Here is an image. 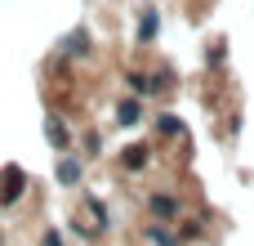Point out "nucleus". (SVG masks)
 I'll return each instance as SVG.
<instances>
[{"label": "nucleus", "instance_id": "f257e3e1", "mask_svg": "<svg viewBox=\"0 0 254 246\" xmlns=\"http://www.w3.org/2000/svg\"><path fill=\"white\" fill-rule=\"evenodd\" d=\"M0 184H4V188H0V202H4V206H13V202H18L22 193H27V175H22L18 166H4Z\"/></svg>", "mask_w": 254, "mask_h": 246}, {"label": "nucleus", "instance_id": "f03ea898", "mask_svg": "<svg viewBox=\"0 0 254 246\" xmlns=\"http://www.w3.org/2000/svg\"><path fill=\"white\" fill-rule=\"evenodd\" d=\"M156 31H161V13L147 4V9L138 13V45H152V40H156Z\"/></svg>", "mask_w": 254, "mask_h": 246}, {"label": "nucleus", "instance_id": "7ed1b4c3", "mask_svg": "<svg viewBox=\"0 0 254 246\" xmlns=\"http://www.w3.org/2000/svg\"><path fill=\"white\" fill-rule=\"evenodd\" d=\"M125 81H129L134 99H152V94H161V81H156V76H147V72H129Z\"/></svg>", "mask_w": 254, "mask_h": 246}, {"label": "nucleus", "instance_id": "20e7f679", "mask_svg": "<svg viewBox=\"0 0 254 246\" xmlns=\"http://www.w3.org/2000/svg\"><path fill=\"white\" fill-rule=\"evenodd\" d=\"M147 211H152L156 220H179V197H170V193H156V197H147Z\"/></svg>", "mask_w": 254, "mask_h": 246}, {"label": "nucleus", "instance_id": "39448f33", "mask_svg": "<svg viewBox=\"0 0 254 246\" xmlns=\"http://www.w3.org/2000/svg\"><path fill=\"white\" fill-rule=\"evenodd\" d=\"M147 161H152V148H147V143H129V148L121 152V166H125V170H143Z\"/></svg>", "mask_w": 254, "mask_h": 246}, {"label": "nucleus", "instance_id": "423d86ee", "mask_svg": "<svg viewBox=\"0 0 254 246\" xmlns=\"http://www.w3.org/2000/svg\"><path fill=\"white\" fill-rule=\"evenodd\" d=\"M45 134H49V143H54L58 152H63V148H71V130L63 125V117H49V121H45Z\"/></svg>", "mask_w": 254, "mask_h": 246}, {"label": "nucleus", "instance_id": "0eeeda50", "mask_svg": "<svg viewBox=\"0 0 254 246\" xmlns=\"http://www.w3.org/2000/svg\"><path fill=\"white\" fill-rule=\"evenodd\" d=\"M116 121H121V125H138V121H143V99H125V103L116 108Z\"/></svg>", "mask_w": 254, "mask_h": 246}, {"label": "nucleus", "instance_id": "6e6552de", "mask_svg": "<svg viewBox=\"0 0 254 246\" xmlns=\"http://www.w3.org/2000/svg\"><path fill=\"white\" fill-rule=\"evenodd\" d=\"M147 242H156V246H183V242H179V233H170L165 224H147Z\"/></svg>", "mask_w": 254, "mask_h": 246}, {"label": "nucleus", "instance_id": "1a4fd4ad", "mask_svg": "<svg viewBox=\"0 0 254 246\" xmlns=\"http://www.w3.org/2000/svg\"><path fill=\"white\" fill-rule=\"evenodd\" d=\"M58 184H80V161L76 157H63L58 161Z\"/></svg>", "mask_w": 254, "mask_h": 246}, {"label": "nucleus", "instance_id": "9d476101", "mask_svg": "<svg viewBox=\"0 0 254 246\" xmlns=\"http://www.w3.org/2000/svg\"><path fill=\"white\" fill-rule=\"evenodd\" d=\"M156 130H161V134H179V130H183V121H179L174 112H161V117H156Z\"/></svg>", "mask_w": 254, "mask_h": 246}, {"label": "nucleus", "instance_id": "9b49d317", "mask_svg": "<svg viewBox=\"0 0 254 246\" xmlns=\"http://www.w3.org/2000/svg\"><path fill=\"white\" fill-rule=\"evenodd\" d=\"M40 246H63V242H58V233H45V238H40Z\"/></svg>", "mask_w": 254, "mask_h": 246}, {"label": "nucleus", "instance_id": "f8f14e48", "mask_svg": "<svg viewBox=\"0 0 254 246\" xmlns=\"http://www.w3.org/2000/svg\"><path fill=\"white\" fill-rule=\"evenodd\" d=\"M0 246H4V233H0Z\"/></svg>", "mask_w": 254, "mask_h": 246}]
</instances>
